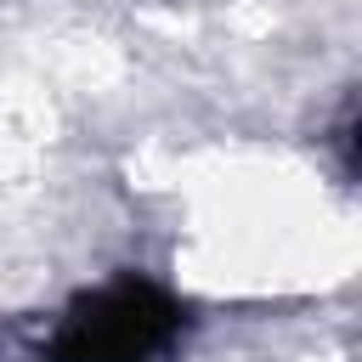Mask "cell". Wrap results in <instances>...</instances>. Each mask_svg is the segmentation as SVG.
Instances as JSON below:
<instances>
[{"mask_svg":"<svg viewBox=\"0 0 362 362\" xmlns=\"http://www.w3.org/2000/svg\"><path fill=\"white\" fill-rule=\"evenodd\" d=\"M181 305L147 277H124L90 300H79L51 339L45 362H153L181 334Z\"/></svg>","mask_w":362,"mask_h":362,"instance_id":"6da1fadb","label":"cell"}]
</instances>
